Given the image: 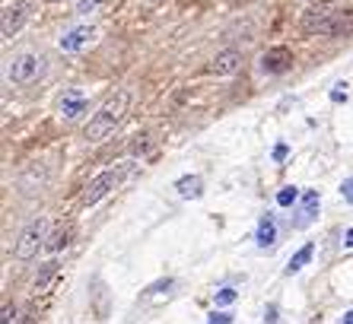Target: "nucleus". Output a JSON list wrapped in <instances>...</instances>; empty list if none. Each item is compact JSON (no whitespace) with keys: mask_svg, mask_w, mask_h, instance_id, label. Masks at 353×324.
Wrapping results in <instances>:
<instances>
[{"mask_svg":"<svg viewBox=\"0 0 353 324\" xmlns=\"http://www.w3.org/2000/svg\"><path fill=\"white\" fill-rule=\"evenodd\" d=\"M143 3H147V7H150V3H159V0H143Z\"/></svg>","mask_w":353,"mask_h":324,"instance_id":"c756f323","label":"nucleus"},{"mask_svg":"<svg viewBox=\"0 0 353 324\" xmlns=\"http://www.w3.org/2000/svg\"><path fill=\"white\" fill-rule=\"evenodd\" d=\"M102 3H108V0H80L77 3V13H83V17H90V13H96Z\"/></svg>","mask_w":353,"mask_h":324,"instance_id":"aec40b11","label":"nucleus"},{"mask_svg":"<svg viewBox=\"0 0 353 324\" xmlns=\"http://www.w3.org/2000/svg\"><path fill=\"white\" fill-rule=\"evenodd\" d=\"M92 39H96V29H92V26H74L67 35H61L58 48L61 51H83Z\"/></svg>","mask_w":353,"mask_h":324,"instance_id":"1a4fd4ad","label":"nucleus"},{"mask_svg":"<svg viewBox=\"0 0 353 324\" xmlns=\"http://www.w3.org/2000/svg\"><path fill=\"white\" fill-rule=\"evenodd\" d=\"M239 67H242V54L236 48L216 51V57L210 61V73L214 77H232V73H239Z\"/></svg>","mask_w":353,"mask_h":324,"instance_id":"6e6552de","label":"nucleus"},{"mask_svg":"<svg viewBox=\"0 0 353 324\" xmlns=\"http://www.w3.org/2000/svg\"><path fill=\"white\" fill-rule=\"evenodd\" d=\"M26 17H29V0H13V3H7L3 13H0V32H3V39H13V35L23 29Z\"/></svg>","mask_w":353,"mask_h":324,"instance_id":"423d86ee","label":"nucleus"},{"mask_svg":"<svg viewBox=\"0 0 353 324\" xmlns=\"http://www.w3.org/2000/svg\"><path fill=\"white\" fill-rule=\"evenodd\" d=\"M128 108H131V92H128V90H118L115 96L105 99V105H102L96 114H92V121L86 124V134H83V137L90 140V143H99V140H105L108 134H112V130H115L118 124L124 121Z\"/></svg>","mask_w":353,"mask_h":324,"instance_id":"f257e3e1","label":"nucleus"},{"mask_svg":"<svg viewBox=\"0 0 353 324\" xmlns=\"http://www.w3.org/2000/svg\"><path fill=\"white\" fill-rule=\"evenodd\" d=\"M255 242H258V248H271V245L277 242V223H274V216H261Z\"/></svg>","mask_w":353,"mask_h":324,"instance_id":"4468645a","label":"nucleus"},{"mask_svg":"<svg viewBox=\"0 0 353 324\" xmlns=\"http://www.w3.org/2000/svg\"><path fill=\"white\" fill-rule=\"evenodd\" d=\"M19 324H35V312H32V308H26L23 315H19Z\"/></svg>","mask_w":353,"mask_h":324,"instance_id":"a878e982","label":"nucleus"},{"mask_svg":"<svg viewBox=\"0 0 353 324\" xmlns=\"http://www.w3.org/2000/svg\"><path fill=\"white\" fill-rule=\"evenodd\" d=\"M41 70H45V57L35 54V51H19L17 57H10L7 77H10V83H17V86H26V83L39 80Z\"/></svg>","mask_w":353,"mask_h":324,"instance_id":"7ed1b4c3","label":"nucleus"},{"mask_svg":"<svg viewBox=\"0 0 353 324\" xmlns=\"http://www.w3.org/2000/svg\"><path fill=\"white\" fill-rule=\"evenodd\" d=\"M274 159H287V143H277V146H274Z\"/></svg>","mask_w":353,"mask_h":324,"instance_id":"bb28decb","label":"nucleus"},{"mask_svg":"<svg viewBox=\"0 0 353 324\" xmlns=\"http://www.w3.org/2000/svg\"><path fill=\"white\" fill-rule=\"evenodd\" d=\"M328 35H331V39H344V35H353V10H341V7H337L334 19H331Z\"/></svg>","mask_w":353,"mask_h":324,"instance_id":"ddd939ff","label":"nucleus"},{"mask_svg":"<svg viewBox=\"0 0 353 324\" xmlns=\"http://www.w3.org/2000/svg\"><path fill=\"white\" fill-rule=\"evenodd\" d=\"M70 239H74V223H61V226L48 235V245H45V248H48L51 254H58L70 245Z\"/></svg>","mask_w":353,"mask_h":324,"instance_id":"f8f14e48","label":"nucleus"},{"mask_svg":"<svg viewBox=\"0 0 353 324\" xmlns=\"http://www.w3.org/2000/svg\"><path fill=\"white\" fill-rule=\"evenodd\" d=\"M312 254H315V245H312V242H309V245H303V248H299V252H296L293 258H290V264H287V274H299V270H303L305 264L312 261Z\"/></svg>","mask_w":353,"mask_h":324,"instance_id":"dca6fc26","label":"nucleus"},{"mask_svg":"<svg viewBox=\"0 0 353 324\" xmlns=\"http://www.w3.org/2000/svg\"><path fill=\"white\" fill-rule=\"evenodd\" d=\"M341 194H344V201L353 203V179H344V185H341Z\"/></svg>","mask_w":353,"mask_h":324,"instance_id":"5701e85b","label":"nucleus"},{"mask_svg":"<svg viewBox=\"0 0 353 324\" xmlns=\"http://www.w3.org/2000/svg\"><path fill=\"white\" fill-rule=\"evenodd\" d=\"M236 299H239V292L232 290V286H226V290H220V292H216V296H214V302H216V305H232V302H236Z\"/></svg>","mask_w":353,"mask_h":324,"instance_id":"6ab92c4d","label":"nucleus"},{"mask_svg":"<svg viewBox=\"0 0 353 324\" xmlns=\"http://www.w3.org/2000/svg\"><path fill=\"white\" fill-rule=\"evenodd\" d=\"M58 276H61V264L54 258L45 261V264H39V274H35V280H32L35 296H45V292L54 286V280H58Z\"/></svg>","mask_w":353,"mask_h":324,"instance_id":"9d476101","label":"nucleus"},{"mask_svg":"<svg viewBox=\"0 0 353 324\" xmlns=\"http://www.w3.org/2000/svg\"><path fill=\"white\" fill-rule=\"evenodd\" d=\"M293 67V51L283 48V45H274L261 54V70L264 73H287Z\"/></svg>","mask_w":353,"mask_h":324,"instance_id":"0eeeda50","label":"nucleus"},{"mask_svg":"<svg viewBox=\"0 0 353 324\" xmlns=\"http://www.w3.org/2000/svg\"><path fill=\"white\" fill-rule=\"evenodd\" d=\"M179 197H185V201H197V197L204 194V181L197 179V175H185V179H179Z\"/></svg>","mask_w":353,"mask_h":324,"instance_id":"2eb2a0df","label":"nucleus"},{"mask_svg":"<svg viewBox=\"0 0 353 324\" xmlns=\"http://www.w3.org/2000/svg\"><path fill=\"white\" fill-rule=\"evenodd\" d=\"M344 248H353V229H347L344 232Z\"/></svg>","mask_w":353,"mask_h":324,"instance_id":"cd10ccee","label":"nucleus"},{"mask_svg":"<svg viewBox=\"0 0 353 324\" xmlns=\"http://www.w3.org/2000/svg\"><path fill=\"white\" fill-rule=\"evenodd\" d=\"M86 108H90V102H86L80 92H67V96L61 99V118H67V121H77Z\"/></svg>","mask_w":353,"mask_h":324,"instance_id":"9b49d317","label":"nucleus"},{"mask_svg":"<svg viewBox=\"0 0 353 324\" xmlns=\"http://www.w3.org/2000/svg\"><path fill=\"white\" fill-rule=\"evenodd\" d=\"M344 324H353V308H350V312H347V315H344Z\"/></svg>","mask_w":353,"mask_h":324,"instance_id":"c85d7f7f","label":"nucleus"},{"mask_svg":"<svg viewBox=\"0 0 353 324\" xmlns=\"http://www.w3.org/2000/svg\"><path fill=\"white\" fill-rule=\"evenodd\" d=\"M172 280H159V283H153V286H150V292H143V299H159V296H163V292H165V296H169V292H172Z\"/></svg>","mask_w":353,"mask_h":324,"instance_id":"f3484780","label":"nucleus"},{"mask_svg":"<svg viewBox=\"0 0 353 324\" xmlns=\"http://www.w3.org/2000/svg\"><path fill=\"white\" fill-rule=\"evenodd\" d=\"M45 245H48V219L35 216L32 223L19 232V239H17V258L19 261L39 258V248H45Z\"/></svg>","mask_w":353,"mask_h":324,"instance_id":"f03ea898","label":"nucleus"},{"mask_svg":"<svg viewBox=\"0 0 353 324\" xmlns=\"http://www.w3.org/2000/svg\"><path fill=\"white\" fill-rule=\"evenodd\" d=\"M334 13H337V7H334V3H328V0H321V3H312V7L303 10L299 29H303L305 35H328Z\"/></svg>","mask_w":353,"mask_h":324,"instance_id":"39448f33","label":"nucleus"},{"mask_svg":"<svg viewBox=\"0 0 353 324\" xmlns=\"http://www.w3.org/2000/svg\"><path fill=\"white\" fill-rule=\"evenodd\" d=\"M331 99H334V102H344V99H347V86H344V83H341L337 90H331Z\"/></svg>","mask_w":353,"mask_h":324,"instance_id":"393cba45","label":"nucleus"},{"mask_svg":"<svg viewBox=\"0 0 353 324\" xmlns=\"http://www.w3.org/2000/svg\"><path fill=\"white\" fill-rule=\"evenodd\" d=\"M19 315H17V305H10V302H3V312H0V324H17Z\"/></svg>","mask_w":353,"mask_h":324,"instance_id":"412c9836","label":"nucleus"},{"mask_svg":"<svg viewBox=\"0 0 353 324\" xmlns=\"http://www.w3.org/2000/svg\"><path fill=\"white\" fill-rule=\"evenodd\" d=\"M128 179V165H121V169H108V172H102V175H99V179H92L90 181V188H86V191H83V207H96L99 201H102V197L105 194H112V191H115L118 185H121V181Z\"/></svg>","mask_w":353,"mask_h":324,"instance_id":"20e7f679","label":"nucleus"},{"mask_svg":"<svg viewBox=\"0 0 353 324\" xmlns=\"http://www.w3.org/2000/svg\"><path fill=\"white\" fill-rule=\"evenodd\" d=\"M264 324H277V305H268V312H264Z\"/></svg>","mask_w":353,"mask_h":324,"instance_id":"b1692460","label":"nucleus"},{"mask_svg":"<svg viewBox=\"0 0 353 324\" xmlns=\"http://www.w3.org/2000/svg\"><path fill=\"white\" fill-rule=\"evenodd\" d=\"M296 197H299V191H296V188H280V191H277V203H280V207H293Z\"/></svg>","mask_w":353,"mask_h":324,"instance_id":"a211bd4d","label":"nucleus"},{"mask_svg":"<svg viewBox=\"0 0 353 324\" xmlns=\"http://www.w3.org/2000/svg\"><path fill=\"white\" fill-rule=\"evenodd\" d=\"M207 324H232V315H226V312H216V315H210V321Z\"/></svg>","mask_w":353,"mask_h":324,"instance_id":"4be33fe9","label":"nucleus"}]
</instances>
